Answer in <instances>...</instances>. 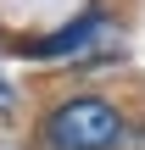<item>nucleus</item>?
<instances>
[{"mask_svg":"<svg viewBox=\"0 0 145 150\" xmlns=\"http://www.w3.org/2000/svg\"><path fill=\"white\" fill-rule=\"evenodd\" d=\"M106 33H112V22H106L101 11H89V17L67 22L56 39H39V45H28V56H89V50H95Z\"/></svg>","mask_w":145,"mask_h":150,"instance_id":"f03ea898","label":"nucleus"},{"mask_svg":"<svg viewBox=\"0 0 145 150\" xmlns=\"http://www.w3.org/2000/svg\"><path fill=\"white\" fill-rule=\"evenodd\" d=\"M117 139H123V111L101 95H73L45 117L50 150H112Z\"/></svg>","mask_w":145,"mask_h":150,"instance_id":"f257e3e1","label":"nucleus"}]
</instances>
